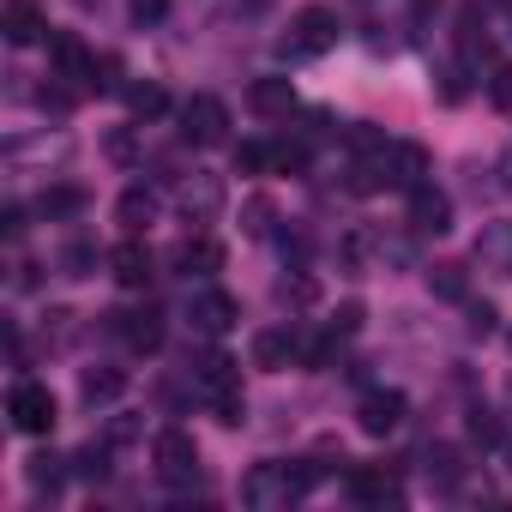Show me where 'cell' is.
Segmentation results:
<instances>
[{"mask_svg":"<svg viewBox=\"0 0 512 512\" xmlns=\"http://www.w3.org/2000/svg\"><path fill=\"white\" fill-rule=\"evenodd\" d=\"M428 181V151L416 145V139H392V145H380V151H368V163L356 169V193H374V187H422Z\"/></svg>","mask_w":512,"mask_h":512,"instance_id":"obj_1","label":"cell"},{"mask_svg":"<svg viewBox=\"0 0 512 512\" xmlns=\"http://www.w3.org/2000/svg\"><path fill=\"white\" fill-rule=\"evenodd\" d=\"M314 464H278V458H266V464H253L247 476H241V500L247 506H290V500H302L308 488H314Z\"/></svg>","mask_w":512,"mask_h":512,"instance_id":"obj_2","label":"cell"},{"mask_svg":"<svg viewBox=\"0 0 512 512\" xmlns=\"http://www.w3.org/2000/svg\"><path fill=\"white\" fill-rule=\"evenodd\" d=\"M332 43H338V19H332L326 7H302V13L290 19V31H284L278 55H284V61H314V55H326Z\"/></svg>","mask_w":512,"mask_h":512,"instance_id":"obj_3","label":"cell"},{"mask_svg":"<svg viewBox=\"0 0 512 512\" xmlns=\"http://www.w3.org/2000/svg\"><path fill=\"white\" fill-rule=\"evenodd\" d=\"M181 139H187V145H223V139H229V109H223V97L193 91V97L181 103Z\"/></svg>","mask_w":512,"mask_h":512,"instance_id":"obj_4","label":"cell"},{"mask_svg":"<svg viewBox=\"0 0 512 512\" xmlns=\"http://www.w3.org/2000/svg\"><path fill=\"white\" fill-rule=\"evenodd\" d=\"M151 458H157V476H163L169 488H187V482L199 476V446H193V434H181V428H163L157 446H151Z\"/></svg>","mask_w":512,"mask_h":512,"instance_id":"obj_5","label":"cell"},{"mask_svg":"<svg viewBox=\"0 0 512 512\" xmlns=\"http://www.w3.org/2000/svg\"><path fill=\"white\" fill-rule=\"evenodd\" d=\"M7 416H13L19 434H49L55 428V392L37 386V380H19L13 398H7Z\"/></svg>","mask_w":512,"mask_h":512,"instance_id":"obj_6","label":"cell"},{"mask_svg":"<svg viewBox=\"0 0 512 512\" xmlns=\"http://www.w3.org/2000/svg\"><path fill=\"white\" fill-rule=\"evenodd\" d=\"M235 314H241V308H235L229 290H193V296H187V326L205 332V338H223V332L235 326Z\"/></svg>","mask_w":512,"mask_h":512,"instance_id":"obj_7","label":"cell"},{"mask_svg":"<svg viewBox=\"0 0 512 512\" xmlns=\"http://www.w3.org/2000/svg\"><path fill=\"white\" fill-rule=\"evenodd\" d=\"M253 362L260 368H290V362H308V338L296 332V326H272V332H260L253 338Z\"/></svg>","mask_w":512,"mask_h":512,"instance_id":"obj_8","label":"cell"},{"mask_svg":"<svg viewBox=\"0 0 512 512\" xmlns=\"http://www.w3.org/2000/svg\"><path fill=\"white\" fill-rule=\"evenodd\" d=\"M109 332L127 344V350H139V356H151L157 344H163V314L157 308H133V314H109Z\"/></svg>","mask_w":512,"mask_h":512,"instance_id":"obj_9","label":"cell"},{"mask_svg":"<svg viewBox=\"0 0 512 512\" xmlns=\"http://www.w3.org/2000/svg\"><path fill=\"white\" fill-rule=\"evenodd\" d=\"M350 494H356L362 506H398V500H404V482H398V470H386V464H356V470H350Z\"/></svg>","mask_w":512,"mask_h":512,"instance_id":"obj_10","label":"cell"},{"mask_svg":"<svg viewBox=\"0 0 512 512\" xmlns=\"http://www.w3.org/2000/svg\"><path fill=\"white\" fill-rule=\"evenodd\" d=\"M410 229L416 235H446L452 229V199L440 193V187H410Z\"/></svg>","mask_w":512,"mask_h":512,"instance_id":"obj_11","label":"cell"},{"mask_svg":"<svg viewBox=\"0 0 512 512\" xmlns=\"http://www.w3.org/2000/svg\"><path fill=\"white\" fill-rule=\"evenodd\" d=\"M404 392H362V404H356V422H362V434H392L398 422H404Z\"/></svg>","mask_w":512,"mask_h":512,"instance_id":"obj_12","label":"cell"},{"mask_svg":"<svg viewBox=\"0 0 512 512\" xmlns=\"http://www.w3.org/2000/svg\"><path fill=\"white\" fill-rule=\"evenodd\" d=\"M0 31H7L13 49H25V43H37L49 25H43V7H37V0H7V7H0Z\"/></svg>","mask_w":512,"mask_h":512,"instance_id":"obj_13","label":"cell"},{"mask_svg":"<svg viewBox=\"0 0 512 512\" xmlns=\"http://www.w3.org/2000/svg\"><path fill=\"white\" fill-rule=\"evenodd\" d=\"M169 260H175V272H187V278H211V272H223V247H217L211 235H187Z\"/></svg>","mask_w":512,"mask_h":512,"instance_id":"obj_14","label":"cell"},{"mask_svg":"<svg viewBox=\"0 0 512 512\" xmlns=\"http://www.w3.org/2000/svg\"><path fill=\"white\" fill-rule=\"evenodd\" d=\"M49 67H55V79L91 85V67H97V55H85V43H79V37H49Z\"/></svg>","mask_w":512,"mask_h":512,"instance_id":"obj_15","label":"cell"},{"mask_svg":"<svg viewBox=\"0 0 512 512\" xmlns=\"http://www.w3.org/2000/svg\"><path fill=\"white\" fill-rule=\"evenodd\" d=\"M109 272H115V284H121V290H145V284H151V247L121 241V247L109 253Z\"/></svg>","mask_w":512,"mask_h":512,"instance_id":"obj_16","label":"cell"},{"mask_svg":"<svg viewBox=\"0 0 512 512\" xmlns=\"http://www.w3.org/2000/svg\"><path fill=\"white\" fill-rule=\"evenodd\" d=\"M247 103H253V115H290L296 109V85L284 79V73H266V79H253V91H247Z\"/></svg>","mask_w":512,"mask_h":512,"instance_id":"obj_17","label":"cell"},{"mask_svg":"<svg viewBox=\"0 0 512 512\" xmlns=\"http://www.w3.org/2000/svg\"><path fill=\"white\" fill-rule=\"evenodd\" d=\"M476 266L512 278V217H506V223H488V229L476 235Z\"/></svg>","mask_w":512,"mask_h":512,"instance_id":"obj_18","label":"cell"},{"mask_svg":"<svg viewBox=\"0 0 512 512\" xmlns=\"http://www.w3.org/2000/svg\"><path fill=\"white\" fill-rule=\"evenodd\" d=\"M181 211H187L193 223H211V217L223 211V181H217V175H193V181L181 187Z\"/></svg>","mask_w":512,"mask_h":512,"instance_id":"obj_19","label":"cell"},{"mask_svg":"<svg viewBox=\"0 0 512 512\" xmlns=\"http://www.w3.org/2000/svg\"><path fill=\"white\" fill-rule=\"evenodd\" d=\"M193 380H199V392L211 398V392H223V386H241L235 380V362L223 356V350H205L199 362H193Z\"/></svg>","mask_w":512,"mask_h":512,"instance_id":"obj_20","label":"cell"},{"mask_svg":"<svg viewBox=\"0 0 512 512\" xmlns=\"http://www.w3.org/2000/svg\"><path fill=\"white\" fill-rule=\"evenodd\" d=\"M121 392H127V374H115V368H85V380H79L85 404H115Z\"/></svg>","mask_w":512,"mask_h":512,"instance_id":"obj_21","label":"cell"},{"mask_svg":"<svg viewBox=\"0 0 512 512\" xmlns=\"http://www.w3.org/2000/svg\"><path fill=\"white\" fill-rule=\"evenodd\" d=\"M428 482H434L440 494H452V488L464 482V458H458V446H428Z\"/></svg>","mask_w":512,"mask_h":512,"instance_id":"obj_22","label":"cell"},{"mask_svg":"<svg viewBox=\"0 0 512 512\" xmlns=\"http://www.w3.org/2000/svg\"><path fill=\"white\" fill-rule=\"evenodd\" d=\"M127 109H133L139 121H157V115H169V91H163L157 79H145V85H127Z\"/></svg>","mask_w":512,"mask_h":512,"instance_id":"obj_23","label":"cell"},{"mask_svg":"<svg viewBox=\"0 0 512 512\" xmlns=\"http://www.w3.org/2000/svg\"><path fill=\"white\" fill-rule=\"evenodd\" d=\"M151 211H157V199H151L145 187H127V193H121V205H115L121 229H145V223H151Z\"/></svg>","mask_w":512,"mask_h":512,"instance_id":"obj_24","label":"cell"},{"mask_svg":"<svg viewBox=\"0 0 512 512\" xmlns=\"http://www.w3.org/2000/svg\"><path fill=\"white\" fill-rule=\"evenodd\" d=\"M205 404H211V416H217L223 428H235V422L247 416V398H241V386H223V392H211Z\"/></svg>","mask_w":512,"mask_h":512,"instance_id":"obj_25","label":"cell"},{"mask_svg":"<svg viewBox=\"0 0 512 512\" xmlns=\"http://www.w3.org/2000/svg\"><path fill=\"white\" fill-rule=\"evenodd\" d=\"M272 169L302 175V169H308V139H278V145H272Z\"/></svg>","mask_w":512,"mask_h":512,"instance_id":"obj_26","label":"cell"},{"mask_svg":"<svg viewBox=\"0 0 512 512\" xmlns=\"http://www.w3.org/2000/svg\"><path fill=\"white\" fill-rule=\"evenodd\" d=\"M79 205H85V193H79V187H49V193L37 199V211H43V217H67V211H79Z\"/></svg>","mask_w":512,"mask_h":512,"instance_id":"obj_27","label":"cell"},{"mask_svg":"<svg viewBox=\"0 0 512 512\" xmlns=\"http://www.w3.org/2000/svg\"><path fill=\"white\" fill-rule=\"evenodd\" d=\"M235 169H241V175H266V169H272V145H253V139L235 145Z\"/></svg>","mask_w":512,"mask_h":512,"instance_id":"obj_28","label":"cell"},{"mask_svg":"<svg viewBox=\"0 0 512 512\" xmlns=\"http://www.w3.org/2000/svg\"><path fill=\"white\" fill-rule=\"evenodd\" d=\"M428 284H434L446 302H464V266H434V272H428Z\"/></svg>","mask_w":512,"mask_h":512,"instance_id":"obj_29","label":"cell"},{"mask_svg":"<svg viewBox=\"0 0 512 512\" xmlns=\"http://www.w3.org/2000/svg\"><path fill=\"white\" fill-rule=\"evenodd\" d=\"M470 440H476V446H500V416L476 404V410H470Z\"/></svg>","mask_w":512,"mask_h":512,"instance_id":"obj_30","label":"cell"},{"mask_svg":"<svg viewBox=\"0 0 512 512\" xmlns=\"http://www.w3.org/2000/svg\"><path fill=\"white\" fill-rule=\"evenodd\" d=\"M31 488H49V494H55V488H61V458L37 452V458H31Z\"/></svg>","mask_w":512,"mask_h":512,"instance_id":"obj_31","label":"cell"},{"mask_svg":"<svg viewBox=\"0 0 512 512\" xmlns=\"http://www.w3.org/2000/svg\"><path fill=\"white\" fill-rule=\"evenodd\" d=\"M73 464H79V476H91V482H103V476H109V452H103V446H85Z\"/></svg>","mask_w":512,"mask_h":512,"instance_id":"obj_32","label":"cell"},{"mask_svg":"<svg viewBox=\"0 0 512 512\" xmlns=\"http://www.w3.org/2000/svg\"><path fill=\"white\" fill-rule=\"evenodd\" d=\"M488 103H494V109H512V67H494V79H488Z\"/></svg>","mask_w":512,"mask_h":512,"instance_id":"obj_33","label":"cell"},{"mask_svg":"<svg viewBox=\"0 0 512 512\" xmlns=\"http://www.w3.org/2000/svg\"><path fill=\"white\" fill-rule=\"evenodd\" d=\"M247 229H253V235L272 229V205H266V199H247Z\"/></svg>","mask_w":512,"mask_h":512,"instance_id":"obj_34","label":"cell"},{"mask_svg":"<svg viewBox=\"0 0 512 512\" xmlns=\"http://www.w3.org/2000/svg\"><path fill=\"white\" fill-rule=\"evenodd\" d=\"M464 97V67H446L440 73V103H458Z\"/></svg>","mask_w":512,"mask_h":512,"instance_id":"obj_35","label":"cell"},{"mask_svg":"<svg viewBox=\"0 0 512 512\" xmlns=\"http://www.w3.org/2000/svg\"><path fill=\"white\" fill-rule=\"evenodd\" d=\"M163 13H169V0H133V19L139 25H157Z\"/></svg>","mask_w":512,"mask_h":512,"instance_id":"obj_36","label":"cell"},{"mask_svg":"<svg viewBox=\"0 0 512 512\" xmlns=\"http://www.w3.org/2000/svg\"><path fill=\"white\" fill-rule=\"evenodd\" d=\"M356 326H362V308H356V302H344V308H338V320H332V332H344V338H350Z\"/></svg>","mask_w":512,"mask_h":512,"instance_id":"obj_37","label":"cell"},{"mask_svg":"<svg viewBox=\"0 0 512 512\" xmlns=\"http://www.w3.org/2000/svg\"><path fill=\"white\" fill-rule=\"evenodd\" d=\"M67 266H73V278H85V266H97V253L91 247H67Z\"/></svg>","mask_w":512,"mask_h":512,"instance_id":"obj_38","label":"cell"},{"mask_svg":"<svg viewBox=\"0 0 512 512\" xmlns=\"http://www.w3.org/2000/svg\"><path fill=\"white\" fill-rule=\"evenodd\" d=\"M109 157L127 163V157H133V133H109Z\"/></svg>","mask_w":512,"mask_h":512,"instance_id":"obj_39","label":"cell"},{"mask_svg":"<svg viewBox=\"0 0 512 512\" xmlns=\"http://www.w3.org/2000/svg\"><path fill=\"white\" fill-rule=\"evenodd\" d=\"M470 332H494V308H470Z\"/></svg>","mask_w":512,"mask_h":512,"instance_id":"obj_40","label":"cell"},{"mask_svg":"<svg viewBox=\"0 0 512 512\" xmlns=\"http://www.w3.org/2000/svg\"><path fill=\"white\" fill-rule=\"evenodd\" d=\"M410 7H416V13H434V7H440V0H410Z\"/></svg>","mask_w":512,"mask_h":512,"instance_id":"obj_41","label":"cell"}]
</instances>
